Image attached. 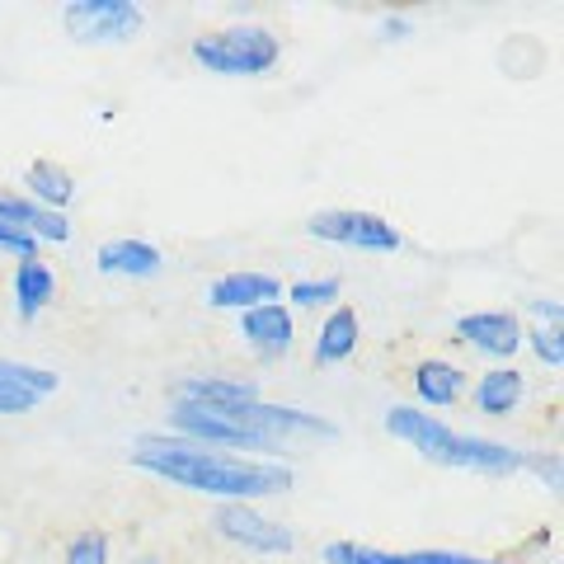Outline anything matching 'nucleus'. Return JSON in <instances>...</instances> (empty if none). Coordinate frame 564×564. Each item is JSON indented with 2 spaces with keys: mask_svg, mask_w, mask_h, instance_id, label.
Wrapping results in <instances>:
<instances>
[{
  "mask_svg": "<svg viewBox=\"0 0 564 564\" xmlns=\"http://www.w3.org/2000/svg\"><path fill=\"white\" fill-rule=\"evenodd\" d=\"M95 269L104 278H128V282H151L165 273V250L141 236H118L104 240L95 250Z\"/></svg>",
  "mask_w": 564,
  "mask_h": 564,
  "instance_id": "obj_15",
  "label": "nucleus"
},
{
  "mask_svg": "<svg viewBox=\"0 0 564 564\" xmlns=\"http://www.w3.org/2000/svg\"><path fill=\"white\" fill-rule=\"evenodd\" d=\"M236 329H240L245 352H250L254 362H263V367L282 362L296 348V315L282 302H269V306H254V311L236 315Z\"/></svg>",
  "mask_w": 564,
  "mask_h": 564,
  "instance_id": "obj_10",
  "label": "nucleus"
},
{
  "mask_svg": "<svg viewBox=\"0 0 564 564\" xmlns=\"http://www.w3.org/2000/svg\"><path fill=\"white\" fill-rule=\"evenodd\" d=\"M306 236L315 245H339V250L358 254H395L404 250V236L391 217L367 207H321L306 217Z\"/></svg>",
  "mask_w": 564,
  "mask_h": 564,
  "instance_id": "obj_6",
  "label": "nucleus"
},
{
  "mask_svg": "<svg viewBox=\"0 0 564 564\" xmlns=\"http://www.w3.org/2000/svg\"><path fill=\"white\" fill-rule=\"evenodd\" d=\"M165 433L184 437L198 447L259 456V462H292V443H339V423H329L315 410H296V404L278 400H250V404H188L170 400Z\"/></svg>",
  "mask_w": 564,
  "mask_h": 564,
  "instance_id": "obj_1",
  "label": "nucleus"
},
{
  "mask_svg": "<svg viewBox=\"0 0 564 564\" xmlns=\"http://www.w3.org/2000/svg\"><path fill=\"white\" fill-rule=\"evenodd\" d=\"M414 20H410V14H381V20H377V39L381 43H410L414 39Z\"/></svg>",
  "mask_w": 564,
  "mask_h": 564,
  "instance_id": "obj_27",
  "label": "nucleus"
},
{
  "mask_svg": "<svg viewBox=\"0 0 564 564\" xmlns=\"http://www.w3.org/2000/svg\"><path fill=\"white\" fill-rule=\"evenodd\" d=\"M62 29L80 47H128L147 33V10L137 0H66Z\"/></svg>",
  "mask_w": 564,
  "mask_h": 564,
  "instance_id": "obj_7",
  "label": "nucleus"
},
{
  "mask_svg": "<svg viewBox=\"0 0 564 564\" xmlns=\"http://www.w3.org/2000/svg\"><path fill=\"white\" fill-rule=\"evenodd\" d=\"M358 344H362V315L348 302H339L334 311H325V321L311 339V367H344L352 362Z\"/></svg>",
  "mask_w": 564,
  "mask_h": 564,
  "instance_id": "obj_16",
  "label": "nucleus"
},
{
  "mask_svg": "<svg viewBox=\"0 0 564 564\" xmlns=\"http://www.w3.org/2000/svg\"><path fill=\"white\" fill-rule=\"evenodd\" d=\"M321 564H518V560L443 551V545H423V551H386V545H367V541H325Z\"/></svg>",
  "mask_w": 564,
  "mask_h": 564,
  "instance_id": "obj_9",
  "label": "nucleus"
},
{
  "mask_svg": "<svg viewBox=\"0 0 564 564\" xmlns=\"http://www.w3.org/2000/svg\"><path fill=\"white\" fill-rule=\"evenodd\" d=\"M410 386H414V404L419 410H456V404L466 400L470 391V372L462 362H452V358H419L410 367Z\"/></svg>",
  "mask_w": 564,
  "mask_h": 564,
  "instance_id": "obj_13",
  "label": "nucleus"
},
{
  "mask_svg": "<svg viewBox=\"0 0 564 564\" xmlns=\"http://www.w3.org/2000/svg\"><path fill=\"white\" fill-rule=\"evenodd\" d=\"M344 302V278H296L282 282V306L296 311H334Z\"/></svg>",
  "mask_w": 564,
  "mask_h": 564,
  "instance_id": "obj_21",
  "label": "nucleus"
},
{
  "mask_svg": "<svg viewBox=\"0 0 564 564\" xmlns=\"http://www.w3.org/2000/svg\"><path fill=\"white\" fill-rule=\"evenodd\" d=\"M470 410L485 414V419H513L527 400V372L513 362H499V367H485L480 377H470Z\"/></svg>",
  "mask_w": 564,
  "mask_h": 564,
  "instance_id": "obj_14",
  "label": "nucleus"
},
{
  "mask_svg": "<svg viewBox=\"0 0 564 564\" xmlns=\"http://www.w3.org/2000/svg\"><path fill=\"white\" fill-rule=\"evenodd\" d=\"M207 527L221 545L245 551L254 560H288L296 551V532L282 518L263 513L259 503H212Z\"/></svg>",
  "mask_w": 564,
  "mask_h": 564,
  "instance_id": "obj_5",
  "label": "nucleus"
},
{
  "mask_svg": "<svg viewBox=\"0 0 564 564\" xmlns=\"http://www.w3.org/2000/svg\"><path fill=\"white\" fill-rule=\"evenodd\" d=\"M518 315H522V325H551V329H564V302H555V296H527Z\"/></svg>",
  "mask_w": 564,
  "mask_h": 564,
  "instance_id": "obj_25",
  "label": "nucleus"
},
{
  "mask_svg": "<svg viewBox=\"0 0 564 564\" xmlns=\"http://www.w3.org/2000/svg\"><path fill=\"white\" fill-rule=\"evenodd\" d=\"M132 564H165V560H161V555H137Z\"/></svg>",
  "mask_w": 564,
  "mask_h": 564,
  "instance_id": "obj_28",
  "label": "nucleus"
},
{
  "mask_svg": "<svg viewBox=\"0 0 564 564\" xmlns=\"http://www.w3.org/2000/svg\"><path fill=\"white\" fill-rule=\"evenodd\" d=\"M522 470L536 475L545 494H564V456L541 447V452H522Z\"/></svg>",
  "mask_w": 564,
  "mask_h": 564,
  "instance_id": "obj_24",
  "label": "nucleus"
},
{
  "mask_svg": "<svg viewBox=\"0 0 564 564\" xmlns=\"http://www.w3.org/2000/svg\"><path fill=\"white\" fill-rule=\"evenodd\" d=\"M20 193H24V198H33L39 207L62 212V217H66V207L76 203V174H70L62 161H29Z\"/></svg>",
  "mask_w": 564,
  "mask_h": 564,
  "instance_id": "obj_20",
  "label": "nucleus"
},
{
  "mask_svg": "<svg viewBox=\"0 0 564 564\" xmlns=\"http://www.w3.org/2000/svg\"><path fill=\"white\" fill-rule=\"evenodd\" d=\"M43 254V245L33 240L29 231H20V226H0V259H39Z\"/></svg>",
  "mask_w": 564,
  "mask_h": 564,
  "instance_id": "obj_26",
  "label": "nucleus"
},
{
  "mask_svg": "<svg viewBox=\"0 0 564 564\" xmlns=\"http://www.w3.org/2000/svg\"><path fill=\"white\" fill-rule=\"evenodd\" d=\"M0 226H20L39 245H66L70 240V217L47 212L33 198H24L20 188H0Z\"/></svg>",
  "mask_w": 564,
  "mask_h": 564,
  "instance_id": "obj_19",
  "label": "nucleus"
},
{
  "mask_svg": "<svg viewBox=\"0 0 564 564\" xmlns=\"http://www.w3.org/2000/svg\"><path fill=\"white\" fill-rule=\"evenodd\" d=\"M522 329H527L522 315L518 311H503V306H494V311H466V315H456V321H452L456 344L470 348V352H480L489 367L518 358V352H522Z\"/></svg>",
  "mask_w": 564,
  "mask_h": 564,
  "instance_id": "obj_8",
  "label": "nucleus"
},
{
  "mask_svg": "<svg viewBox=\"0 0 564 564\" xmlns=\"http://www.w3.org/2000/svg\"><path fill=\"white\" fill-rule=\"evenodd\" d=\"M188 57L207 76L221 80H263L282 66V33L259 20H236L221 29H203L188 43Z\"/></svg>",
  "mask_w": 564,
  "mask_h": 564,
  "instance_id": "obj_4",
  "label": "nucleus"
},
{
  "mask_svg": "<svg viewBox=\"0 0 564 564\" xmlns=\"http://www.w3.org/2000/svg\"><path fill=\"white\" fill-rule=\"evenodd\" d=\"M10 302H14V321H20V325H33L52 302H57V273H52V263L43 254L14 263Z\"/></svg>",
  "mask_w": 564,
  "mask_h": 564,
  "instance_id": "obj_18",
  "label": "nucleus"
},
{
  "mask_svg": "<svg viewBox=\"0 0 564 564\" xmlns=\"http://www.w3.org/2000/svg\"><path fill=\"white\" fill-rule=\"evenodd\" d=\"M381 429L404 443L414 456H423L429 466L443 470H470L485 475V480H508V475H522V452L503 437H485V433H462L452 429L443 414H429L419 404H391L381 414Z\"/></svg>",
  "mask_w": 564,
  "mask_h": 564,
  "instance_id": "obj_3",
  "label": "nucleus"
},
{
  "mask_svg": "<svg viewBox=\"0 0 564 564\" xmlns=\"http://www.w3.org/2000/svg\"><path fill=\"white\" fill-rule=\"evenodd\" d=\"M203 302L212 311L245 315V311H254V306L282 302V278L278 273H263V269H231V273H217V278L207 282Z\"/></svg>",
  "mask_w": 564,
  "mask_h": 564,
  "instance_id": "obj_12",
  "label": "nucleus"
},
{
  "mask_svg": "<svg viewBox=\"0 0 564 564\" xmlns=\"http://www.w3.org/2000/svg\"><path fill=\"white\" fill-rule=\"evenodd\" d=\"M170 400L188 404H250L263 400V386L250 377H226V372H188L170 381Z\"/></svg>",
  "mask_w": 564,
  "mask_h": 564,
  "instance_id": "obj_17",
  "label": "nucleus"
},
{
  "mask_svg": "<svg viewBox=\"0 0 564 564\" xmlns=\"http://www.w3.org/2000/svg\"><path fill=\"white\" fill-rule=\"evenodd\" d=\"M62 564H113V541L104 527H80L62 545Z\"/></svg>",
  "mask_w": 564,
  "mask_h": 564,
  "instance_id": "obj_22",
  "label": "nucleus"
},
{
  "mask_svg": "<svg viewBox=\"0 0 564 564\" xmlns=\"http://www.w3.org/2000/svg\"><path fill=\"white\" fill-rule=\"evenodd\" d=\"M522 348L545 367V372H560L564 367V329L551 325H527L522 329Z\"/></svg>",
  "mask_w": 564,
  "mask_h": 564,
  "instance_id": "obj_23",
  "label": "nucleus"
},
{
  "mask_svg": "<svg viewBox=\"0 0 564 564\" xmlns=\"http://www.w3.org/2000/svg\"><path fill=\"white\" fill-rule=\"evenodd\" d=\"M62 391V372L24 358H0V419H24Z\"/></svg>",
  "mask_w": 564,
  "mask_h": 564,
  "instance_id": "obj_11",
  "label": "nucleus"
},
{
  "mask_svg": "<svg viewBox=\"0 0 564 564\" xmlns=\"http://www.w3.org/2000/svg\"><path fill=\"white\" fill-rule=\"evenodd\" d=\"M128 462L141 475H151V480L184 489V494H203L212 503H263V499H282V494L296 489L292 462H259V456L198 447L165 429L132 437Z\"/></svg>",
  "mask_w": 564,
  "mask_h": 564,
  "instance_id": "obj_2",
  "label": "nucleus"
}]
</instances>
